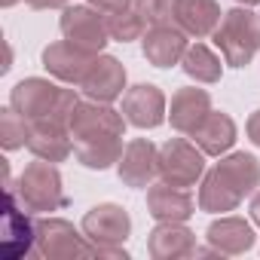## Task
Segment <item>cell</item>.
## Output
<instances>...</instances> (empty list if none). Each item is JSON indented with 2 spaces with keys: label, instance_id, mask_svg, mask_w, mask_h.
I'll return each mask as SVG.
<instances>
[{
  "label": "cell",
  "instance_id": "obj_1",
  "mask_svg": "<svg viewBox=\"0 0 260 260\" xmlns=\"http://www.w3.org/2000/svg\"><path fill=\"white\" fill-rule=\"evenodd\" d=\"M68 128H71V141H74V156L86 169L101 172V169L119 162L125 122L107 104H101V101L77 104L68 119Z\"/></svg>",
  "mask_w": 260,
  "mask_h": 260
},
{
  "label": "cell",
  "instance_id": "obj_2",
  "mask_svg": "<svg viewBox=\"0 0 260 260\" xmlns=\"http://www.w3.org/2000/svg\"><path fill=\"white\" fill-rule=\"evenodd\" d=\"M260 184V162L251 153H233L220 159L202 181L199 208L202 211H236L239 202Z\"/></svg>",
  "mask_w": 260,
  "mask_h": 260
},
{
  "label": "cell",
  "instance_id": "obj_3",
  "mask_svg": "<svg viewBox=\"0 0 260 260\" xmlns=\"http://www.w3.org/2000/svg\"><path fill=\"white\" fill-rule=\"evenodd\" d=\"M10 104L25 116V119H43V116H55V119H71L74 107L80 104L74 89H58L55 83L49 80H40V77H28L22 80L13 95H10Z\"/></svg>",
  "mask_w": 260,
  "mask_h": 260
},
{
  "label": "cell",
  "instance_id": "obj_4",
  "mask_svg": "<svg viewBox=\"0 0 260 260\" xmlns=\"http://www.w3.org/2000/svg\"><path fill=\"white\" fill-rule=\"evenodd\" d=\"M214 43L220 46V55L230 68H245L260 49V16L248 10L223 13L220 25L214 28Z\"/></svg>",
  "mask_w": 260,
  "mask_h": 260
},
{
  "label": "cell",
  "instance_id": "obj_5",
  "mask_svg": "<svg viewBox=\"0 0 260 260\" xmlns=\"http://www.w3.org/2000/svg\"><path fill=\"white\" fill-rule=\"evenodd\" d=\"M132 233V217L122 205H113V202H104V205H95L86 211L83 217V236L98 248V257L101 254H113V257H125V251H119L116 245H122Z\"/></svg>",
  "mask_w": 260,
  "mask_h": 260
},
{
  "label": "cell",
  "instance_id": "obj_6",
  "mask_svg": "<svg viewBox=\"0 0 260 260\" xmlns=\"http://www.w3.org/2000/svg\"><path fill=\"white\" fill-rule=\"evenodd\" d=\"M19 199L25 205V211L31 214H46V211H58L64 205V193H61V175L49 159L31 162L22 178H19Z\"/></svg>",
  "mask_w": 260,
  "mask_h": 260
},
{
  "label": "cell",
  "instance_id": "obj_7",
  "mask_svg": "<svg viewBox=\"0 0 260 260\" xmlns=\"http://www.w3.org/2000/svg\"><path fill=\"white\" fill-rule=\"evenodd\" d=\"M205 153L184 138H172L159 147V178L172 187H193L205 172Z\"/></svg>",
  "mask_w": 260,
  "mask_h": 260
},
{
  "label": "cell",
  "instance_id": "obj_8",
  "mask_svg": "<svg viewBox=\"0 0 260 260\" xmlns=\"http://www.w3.org/2000/svg\"><path fill=\"white\" fill-rule=\"evenodd\" d=\"M104 13L95 10V7H68L64 16H61V34L64 40H71L74 46L98 55L107 40H110V31H107V19H101Z\"/></svg>",
  "mask_w": 260,
  "mask_h": 260
},
{
  "label": "cell",
  "instance_id": "obj_9",
  "mask_svg": "<svg viewBox=\"0 0 260 260\" xmlns=\"http://www.w3.org/2000/svg\"><path fill=\"white\" fill-rule=\"evenodd\" d=\"M34 245H37V254L49 257V260H61V257H98V248L86 245L83 236L68 220H58V217H49V220L37 223V242Z\"/></svg>",
  "mask_w": 260,
  "mask_h": 260
},
{
  "label": "cell",
  "instance_id": "obj_10",
  "mask_svg": "<svg viewBox=\"0 0 260 260\" xmlns=\"http://www.w3.org/2000/svg\"><path fill=\"white\" fill-rule=\"evenodd\" d=\"M28 147L37 159H49V162H61L68 159V153L74 150L71 141V128L64 119L55 116H43V119H28Z\"/></svg>",
  "mask_w": 260,
  "mask_h": 260
},
{
  "label": "cell",
  "instance_id": "obj_11",
  "mask_svg": "<svg viewBox=\"0 0 260 260\" xmlns=\"http://www.w3.org/2000/svg\"><path fill=\"white\" fill-rule=\"evenodd\" d=\"M95 58H98V55H92V52L74 46L71 40H58V43H49V46L43 49V68H46L52 77H58V80H64V83H74V86H83V80H86V74L92 71Z\"/></svg>",
  "mask_w": 260,
  "mask_h": 260
},
{
  "label": "cell",
  "instance_id": "obj_12",
  "mask_svg": "<svg viewBox=\"0 0 260 260\" xmlns=\"http://www.w3.org/2000/svg\"><path fill=\"white\" fill-rule=\"evenodd\" d=\"M156 175H159V150L147 138L128 141L119 156V181L125 187L144 190V187H150V181Z\"/></svg>",
  "mask_w": 260,
  "mask_h": 260
},
{
  "label": "cell",
  "instance_id": "obj_13",
  "mask_svg": "<svg viewBox=\"0 0 260 260\" xmlns=\"http://www.w3.org/2000/svg\"><path fill=\"white\" fill-rule=\"evenodd\" d=\"M122 116L138 128H156L166 119V95L150 83H138L122 95Z\"/></svg>",
  "mask_w": 260,
  "mask_h": 260
},
{
  "label": "cell",
  "instance_id": "obj_14",
  "mask_svg": "<svg viewBox=\"0 0 260 260\" xmlns=\"http://www.w3.org/2000/svg\"><path fill=\"white\" fill-rule=\"evenodd\" d=\"M147 211L159 223H184L196 211V202L187 187H172L162 181V184L147 187Z\"/></svg>",
  "mask_w": 260,
  "mask_h": 260
},
{
  "label": "cell",
  "instance_id": "obj_15",
  "mask_svg": "<svg viewBox=\"0 0 260 260\" xmlns=\"http://www.w3.org/2000/svg\"><path fill=\"white\" fill-rule=\"evenodd\" d=\"M7 211H4V257L16 260L25 257L31 251V245L37 242V223H31L25 217V211L16 208V190L7 181Z\"/></svg>",
  "mask_w": 260,
  "mask_h": 260
},
{
  "label": "cell",
  "instance_id": "obj_16",
  "mask_svg": "<svg viewBox=\"0 0 260 260\" xmlns=\"http://www.w3.org/2000/svg\"><path fill=\"white\" fill-rule=\"evenodd\" d=\"M187 52V34L178 25H156L144 34V58L153 68H172Z\"/></svg>",
  "mask_w": 260,
  "mask_h": 260
},
{
  "label": "cell",
  "instance_id": "obj_17",
  "mask_svg": "<svg viewBox=\"0 0 260 260\" xmlns=\"http://www.w3.org/2000/svg\"><path fill=\"white\" fill-rule=\"evenodd\" d=\"M220 7L217 0H175V25L187 37H208L220 25Z\"/></svg>",
  "mask_w": 260,
  "mask_h": 260
},
{
  "label": "cell",
  "instance_id": "obj_18",
  "mask_svg": "<svg viewBox=\"0 0 260 260\" xmlns=\"http://www.w3.org/2000/svg\"><path fill=\"white\" fill-rule=\"evenodd\" d=\"M80 89H83L92 101L110 104V101L125 89V68H122L116 58H110V55H98Z\"/></svg>",
  "mask_w": 260,
  "mask_h": 260
},
{
  "label": "cell",
  "instance_id": "obj_19",
  "mask_svg": "<svg viewBox=\"0 0 260 260\" xmlns=\"http://www.w3.org/2000/svg\"><path fill=\"white\" fill-rule=\"evenodd\" d=\"M211 113V98L205 89H196V86H187V89H178L172 95V128H178V132L184 135H193L199 122Z\"/></svg>",
  "mask_w": 260,
  "mask_h": 260
},
{
  "label": "cell",
  "instance_id": "obj_20",
  "mask_svg": "<svg viewBox=\"0 0 260 260\" xmlns=\"http://www.w3.org/2000/svg\"><path fill=\"white\" fill-rule=\"evenodd\" d=\"M205 239L220 254H242L254 245V230L245 217H220L208 226Z\"/></svg>",
  "mask_w": 260,
  "mask_h": 260
},
{
  "label": "cell",
  "instance_id": "obj_21",
  "mask_svg": "<svg viewBox=\"0 0 260 260\" xmlns=\"http://www.w3.org/2000/svg\"><path fill=\"white\" fill-rule=\"evenodd\" d=\"M147 251L156 260L190 257V254H196V236L181 223H159L147 239Z\"/></svg>",
  "mask_w": 260,
  "mask_h": 260
},
{
  "label": "cell",
  "instance_id": "obj_22",
  "mask_svg": "<svg viewBox=\"0 0 260 260\" xmlns=\"http://www.w3.org/2000/svg\"><path fill=\"white\" fill-rule=\"evenodd\" d=\"M193 141L199 144V150L205 153V156H220V153H226L230 147H233V141H236V122L226 116V113H208L202 122H199V128L193 132Z\"/></svg>",
  "mask_w": 260,
  "mask_h": 260
},
{
  "label": "cell",
  "instance_id": "obj_23",
  "mask_svg": "<svg viewBox=\"0 0 260 260\" xmlns=\"http://www.w3.org/2000/svg\"><path fill=\"white\" fill-rule=\"evenodd\" d=\"M181 68L187 77H193L196 83H217L220 80V58L205 46V43H196V46H187L184 58H181Z\"/></svg>",
  "mask_w": 260,
  "mask_h": 260
},
{
  "label": "cell",
  "instance_id": "obj_24",
  "mask_svg": "<svg viewBox=\"0 0 260 260\" xmlns=\"http://www.w3.org/2000/svg\"><path fill=\"white\" fill-rule=\"evenodd\" d=\"M107 31H110L113 40L128 43V40H138V37L147 31V22H144V16L138 13V7H128V10H122V13H110V16H107Z\"/></svg>",
  "mask_w": 260,
  "mask_h": 260
},
{
  "label": "cell",
  "instance_id": "obj_25",
  "mask_svg": "<svg viewBox=\"0 0 260 260\" xmlns=\"http://www.w3.org/2000/svg\"><path fill=\"white\" fill-rule=\"evenodd\" d=\"M28 128H31V122L16 107L0 110V144L7 150H19L28 144Z\"/></svg>",
  "mask_w": 260,
  "mask_h": 260
},
{
  "label": "cell",
  "instance_id": "obj_26",
  "mask_svg": "<svg viewBox=\"0 0 260 260\" xmlns=\"http://www.w3.org/2000/svg\"><path fill=\"white\" fill-rule=\"evenodd\" d=\"M135 7L144 16L147 28L175 25V0H135Z\"/></svg>",
  "mask_w": 260,
  "mask_h": 260
},
{
  "label": "cell",
  "instance_id": "obj_27",
  "mask_svg": "<svg viewBox=\"0 0 260 260\" xmlns=\"http://www.w3.org/2000/svg\"><path fill=\"white\" fill-rule=\"evenodd\" d=\"M92 7L101 10L104 16H110V13H122L128 7H135V0H92Z\"/></svg>",
  "mask_w": 260,
  "mask_h": 260
},
{
  "label": "cell",
  "instance_id": "obj_28",
  "mask_svg": "<svg viewBox=\"0 0 260 260\" xmlns=\"http://www.w3.org/2000/svg\"><path fill=\"white\" fill-rule=\"evenodd\" d=\"M245 128H248V138L260 147V110H254V113H251V119H248V125H245Z\"/></svg>",
  "mask_w": 260,
  "mask_h": 260
},
{
  "label": "cell",
  "instance_id": "obj_29",
  "mask_svg": "<svg viewBox=\"0 0 260 260\" xmlns=\"http://www.w3.org/2000/svg\"><path fill=\"white\" fill-rule=\"evenodd\" d=\"M31 10H61L64 0H25Z\"/></svg>",
  "mask_w": 260,
  "mask_h": 260
},
{
  "label": "cell",
  "instance_id": "obj_30",
  "mask_svg": "<svg viewBox=\"0 0 260 260\" xmlns=\"http://www.w3.org/2000/svg\"><path fill=\"white\" fill-rule=\"evenodd\" d=\"M251 217H254V223L260 226V193L251 199Z\"/></svg>",
  "mask_w": 260,
  "mask_h": 260
},
{
  "label": "cell",
  "instance_id": "obj_31",
  "mask_svg": "<svg viewBox=\"0 0 260 260\" xmlns=\"http://www.w3.org/2000/svg\"><path fill=\"white\" fill-rule=\"evenodd\" d=\"M236 4H245V7H254V4H260V0H236Z\"/></svg>",
  "mask_w": 260,
  "mask_h": 260
},
{
  "label": "cell",
  "instance_id": "obj_32",
  "mask_svg": "<svg viewBox=\"0 0 260 260\" xmlns=\"http://www.w3.org/2000/svg\"><path fill=\"white\" fill-rule=\"evenodd\" d=\"M13 4H19V0H4V7H13Z\"/></svg>",
  "mask_w": 260,
  "mask_h": 260
}]
</instances>
